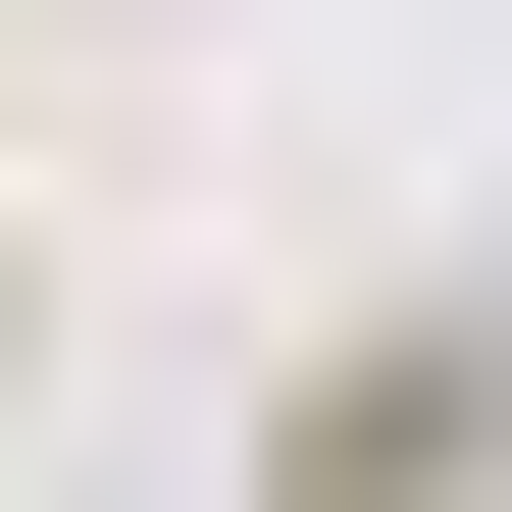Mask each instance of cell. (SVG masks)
I'll return each instance as SVG.
<instances>
[{
	"label": "cell",
	"instance_id": "1",
	"mask_svg": "<svg viewBox=\"0 0 512 512\" xmlns=\"http://www.w3.org/2000/svg\"><path fill=\"white\" fill-rule=\"evenodd\" d=\"M461 461H512L461 308H308V359H256V512H461Z\"/></svg>",
	"mask_w": 512,
	"mask_h": 512
},
{
	"label": "cell",
	"instance_id": "2",
	"mask_svg": "<svg viewBox=\"0 0 512 512\" xmlns=\"http://www.w3.org/2000/svg\"><path fill=\"white\" fill-rule=\"evenodd\" d=\"M0 359H52V256H0Z\"/></svg>",
	"mask_w": 512,
	"mask_h": 512
}]
</instances>
